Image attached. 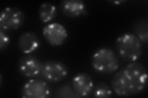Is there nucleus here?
Masks as SVG:
<instances>
[{
	"label": "nucleus",
	"instance_id": "20e7f679",
	"mask_svg": "<svg viewBox=\"0 0 148 98\" xmlns=\"http://www.w3.org/2000/svg\"><path fill=\"white\" fill-rule=\"evenodd\" d=\"M68 72V69L63 63L49 60L43 63L41 76L49 82H59L66 78Z\"/></svg>",
	"mask_w": 148,
	"mask_h": 98
},
{
	"label": "nucleus",
	"instance_id": "dca6fc26",
	"mask_svg": "<svg viewBox=\"0 0 148 98\" xmlns=\"http://www.w3.org/2000/svg\"><path fill=\"white\" fill-rule=\"evenodd\" d=\"M11 39L5 30H0V50H5L10 44Z\"/></svg>",
	"mask_w": 148,
	"mask_h": 98
},
{
	"label": "nucleus",
	"instance_id": "1a4fd4ad",
	"mask_svg": "<svg viewBox=\"0 0 148 98\" xmlns=\"http://www.w3.org/2000/svg\"><path fill=\"white\" fill-rule=\"evenodd\" d=\"M73 90L80 97L90 95L94 88L91 77L85 72H79L73 77L72 82Z\"/></svg>",
	"mask_w": 148,
	"mask_h": 98
},
{
	"label": "nucleus",
	"instance_id": "423d86ee",
	"mask_svg": "<svg viewBox=\"0 0 148 98\" xmlns=\"http://www.w3.org/2000/svg\"><path fill=\"white\" fill-rule=\"evenodd\" d=\"M42 64L36 56L26 54L18 59L17 68L22 76L33 78L41 76Z\"/></svg>",
	"mask_w": 148,
	"mask_h": 98
},
{
	"label": "nucleus",
	"instance_id": "f257e3e1",
	"mask_svg": "<svg viewBox=\"0 0 148 98\" xmlns=\"http://www.w3.org/2000/svg\"><path fill=\"white\" fill-rule=\"evenodd\" d=\"M147 82L145 67L140 63L132 62L115 74L111 80V87L117 96L127 97L143 91Z\"/></svg>",
	"mask_w": 148,
	"mask_h": 98
},
{
	"label": "nucleus",
	"instance_id": "6e6552de",
	"mask_svg": "<svg viewBox=\"0 0 148 98\" xmlns=\"http://www.w3.org/2000/svg\"><path fill=\"white\" fill-rule=\"evenodd\" d=\"M43 34L46 41L53 46L62 45L68 37L66 28L56 22L46 25L43 28Z\"/></svg>",
	"mask_w": 148,
	"mask_h": 98
},
{
	"label": "nucleus",
	"instance_id": "0eeeda50",
	"mask_svg": "<svg viewBox=\"0 0 148 98\" xmlns=\"http://www.w3.org/2000/svg\"><path fill=\"white\" fill-rule=\"evenodd\" d=\"M21 95L25 98H47L51 95V90L45 81L32 78L23 85Z\"/></svg>",
	"mask_w": 148,
	"mask_h": 98
},
{
	"label": "nucleus",
	"instance_id": "9d476101",
	"mask_svg": "<svg viewBox=\"0 0 148 98\" xmlns=\"http://www.w3.org/2000/svg\"><path fill=\"white\" fill-rule=\"evenodd\" d=\"M18 47L25 54H30L39 48L40 39L35 33L32 32H25L19 36L17 41Z\"/></svg>",
	"mask_w": 148,
	"mask_h": 98
},
{
	"label": "nucleus",
	"instance_id": "4468645a",
	"mask_svg": "<svg viewBox=\"0 0 148 98\" xmlns=\"http://www.w3.org/2000/svg\"><path fill=\"white\" fill-rule=\"evenodd\" d=\"M92 96L95 97H110L112 96L113 92L110 87L105 82L97 84L92 90Z\"/></svg>",
	"mask_w": 148,
	"mask_h": 98
},
{
	"label": "nucleus",
	"instance_id": "2eb2a0df",
	"mask_svg": "<svg viewBox=\"0 0 148 98\" xmlns=\"http://www.w3.org/2000/svg\"><path fill=\"white\" fill-rule=\"evenodd\" d=\"M55 97L62 98L80 97L73 90L72 87L69 84L62 85L59 87L56 91Z\"/></svg>",
	"mask_w": 148,
	"mask_h": 98
},
{
	"label": "nucleus",
	"instance_id": "7ed1b4c3",
	"mask_svg": "<svg viewBox=\"0 0 148 98\" xmlns=\"http://www.w3.org/2000/svg\"><path fill=\"white\" fill-rule=\"evenodd\" d=\"M91 64L97 72L110 74L118 69L119 60L112 49L108 47H101L92 54Z\"/></svg>",
	"mask_w": 148,
	"mask_h": 98
},
{
	"label": "nucleus",
	"instance_id": "39448f33",
	"mask_svg": "<svg viewBox=\"0 0 148 98\" xmlns=\"http://www.w3.org/2000/svg\"><path fill=\"white\" fill-rule=\"evenodd\" d=\"M24 21V13L16 7L4 8L0 14V27L5 31L17 30Z\"/></svg>",
	"mask_w": 148,
	"mask_h": 98
},
{
	"label": "nucleus",
	"instance_id": "f8f14e48",
	"mask_svg": "<svg viewBox=\"0 0 148 98\" xmlns=\"http://www.w3.org/2000/svg\"><path fill=\"white\" fill-rule=\"evenodd\" d=\"M57 14V8L54 4L45 3L41 5L38 10V16L43 23H48L53 20Z\"/></svg>",
	"mask_w": 148,
	"mask_h": 98
},
{
	"label": "nucleus",
	"instance_id": "ddd939ff",
	"mask_svg": "<svg viewBox=\"0 0 148 98\" xmlns=\"http://www.w3.org/2000/svg\"><path fill=\"white\" fill-rule=\"evenodd\" d=\"M133 31L142 43L146 44L148 40V22L146 18L138 20L133 26Z\"/></svg>",
	"mask_w": 148,
	"mask_h": 98
},
{
	"label": "nucleus",
	"instance_id": "f03ea898",
	"mask_svg": "<svg viewBox=\"0 0 148 98\" xmlns=\"http://www.w3.org/2000/svg\"><path fill=\"white\" fill-rule=\"evenodd\" d=\"M115 47L120 58L127 62H136L143 52V43L132 33H123L119 36L115 43Z\"/></svg>",
	"mask_w": 148,
	"mask_h": 98
},
{
	"label": "nucleus",
	"instance_id": "9b49d317",
	"mask_svg": "<svg viewBox=\"0 0 148 98\" xmlns=\"http://www.w3.org/2000/svg\"><path fill=\"white\" fill-rule=\"evenodd\" d=\"M63 14L69 17H78L84 14L86 5L81 0H64L60 4Z\"/></svg>",
	"mask_w": 148,
	"mask_h": 98
}]
</instances>
